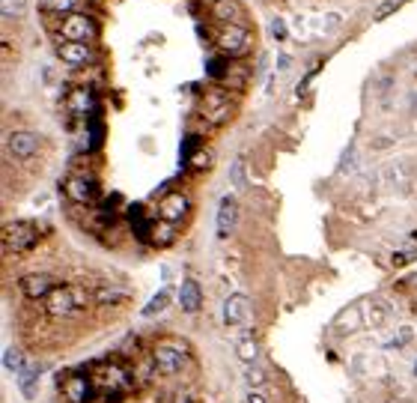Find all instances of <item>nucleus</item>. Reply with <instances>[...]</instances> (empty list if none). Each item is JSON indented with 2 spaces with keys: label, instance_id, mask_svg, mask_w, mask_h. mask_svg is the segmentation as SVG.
<instances>
[{
  "label": "nucleus",
  "instance_id": "nucleus-24",
  "mask_svg": "<svg viewBox=\"0 0 417 403\" xmlns=\"http://www.w3.org/2000/svg\"><path fill=\"white\" fill-rule=\"evenodd\" d=\"M152 245H170L173 242V224L170 221H161V224H155V230H152Z\"/></svg>",
  "mask_w": 417,
  "mask_h": 403
},
{
  "label": "nucleus",
  "instance_id": "nucleus-35",
  "mask_svg": "<svg viewBox=\"0 0 417 403\" xmlns=\"http://www.w3.org/2000/svg\"><path fill=\"white\" fill-rule=\"evenodd\" d=\"M272 36H275V39H284V36H286V30H284V21H280V18H277L275 24H272Z\"/></svg>",
  "mask_w": 417,
  "mask_h": 403
},
{
  "label": "nucleus",
  "instance_id": "nucleus-7",
  "mask_svg": "<svg viewBox=\"0 0 417 403\" xmlns=\"http://www.w3.org/2000/svg\"><path fill=\"white\" fill-rule=\"evenodd\" d=\"M42 141L36 132H13L6 138V150L15 155V159H33V155L39 153Z\"/></svg>",
  "mask_w": 417,
  "mask_h": 403
},
{
  "label": "nucleus",
  "instance_id": "nucleus-32",
  "mask_svg": "<svg viewBox=\"0 0 417 403\" xmlns=\"http://www.w3.org/2000/svg\"><path fill=\"white\" fill-rule=\"evenodd\" d=\"M409 341H411V329L405 326V329L400 332V338H393V341H390V346H405V344H409Z\"/></svg>",
  "mask_w": 417,
  "mask_h": 403
},
{
  "label": "nucleus",
  "instance_id": "nucleus-5",
  "mask_svg": "<svg viewBox=\"0 0 417 403\" xmlns=\"http://www.w3.org/2000/svg\"><path fill=\"white\" fill-rule=\"evenodd\" d=\"M63 39H69V42H93L96 39V21L89 18V15H81V13H72V15H66L63 18Z\"/></svg>",
  "mask_w": 417,
  "mask_h": 403
},
{
  "label": "nucleus",
  "instance_id": "nucleus-3",
  "mask_svg": "<svg viewBox=\"0 0 417 403\" xmlns=\"http://www.w3.org/2000/svg\"><path fill=\"white\" fill-rule=\"evenodd\" d=\"M152 365L159 374L173 376L188 365V353H185V346H179V344H159L152 350Z\"/></svg>",
  "mask_w": 417,
  "mask_h": 403
},
{
  "label": "nucleus",
  "instance_id": "nucleus-36",
  "mask_svg": "<svg viewBox=\"0 0 417 403\" xmlns=\"http://www.w3.org/2000/svg\"><path fill=\"white\" fill-rule=\"evenodd\" d=\"M411 239H414V242H417V230H414V233H411Z\"/></svg>",
  "mask_w": 417,
  "mask_h": 403
},
{
  "label": "nucleus",
  "instance_id": "nucleus-19",
  "mask_svg": "<svg viewBox=\"0 0 417 403\" xmlns=\"http://www.w3.org/2000/svg\"><path fill=\"white\" fill-rule=\"evenodd\" d=\"M235 355H239L244 365H254L259 358V344L254 338H242L239 344H235Z\"/></svg>",
  "mask_w": 417,
  "mask_h": 403
},
{
  "label": "nucleus",
  "instance_id": "nucleus-20",
  "mask_svg": "<svg viewBox=\"0 0 417 403\" xmlns=\"http://www.w3.org/2000/svg\"><path fill=\"white\" fill-rule=\"evenodd\" d=\"M167 305H170V290H159V293L149 299V305H146L140 313H143V317H155V313H161Z\"/></svg>",
  "mask_w": 417,
  "mask_h": 403
},
{
  "label": "nucleus",
  "instance_id": "nucleus-26",
  "mask_svg": "<svg viewBox=\"0 0 417 403\" xmlns=\"http://www.w3.org/2000/svg\"><path fill=\"white\" fill-rule=\"evenodd\" d=\"M400 6H402V0H385V3H381L376 13H373V21H385L390 13H397Z\"/></svg>",
  "mask_w": 417,
  "mask_h": 403
},
{
  "label": "nucleus",
  "instance_id": "nucleus-11",
  "mask_svg": "<svg viewBox=\"0 0 417 403\" xmlns=\"http://www.w3.org/2000/svg\"><path fill=\"white\" fill-rule=\"evenodd\" d=\"M247 320H251V299L242 293H233L224 302V323H227V326H242Z\"/></svg>",
  "mask_w": 417,
  "mask_h": 403
},
{
  "label": "nucleus",
  "instance_id": "nucleus-30",
  "mask_svg": "<svg viewBox=\"0 0 417 403\" xmlns=\"http://www.w3.org/2000/svg\"><path fill=\"white\" fill-rule=\"evenodd\" d=\"M72 6H75V0H51V9H54V13L72 15Z\"/></svg>",
  "mask_w": 417,
  "mask_h": 403
},
{
  "label": "nucleus",
  "instance_id": "nucleus-25",
  "mask_svg": "<svg viewBox=\"0 0 417 403\" xmlns=\"http://www.w3.org/2000/svg\"><path fill=\"white\" fill-rule=\"evenodd\" d=\"M230 179L235 188H244L247 185V176H244V159H235L233 167H230Z\"/></svg>",
  "mask_w": 417,
  "mask_h": 403
},
{
  "label": "nucleus",
  "instance_id": "nucleus-31",
  "mask_svg": "<svg viewBox=\"0 0 417 403\" xmlns=\"http://www.w3.org/2000/svg\"><path fill=\"white\" fill-rule=\"evenodd\" d=\"M247 386H251V388H254V386H256V388L265 386V374H263V371H254V367H251V371H247Z\"/></svg>",
  "mask_w": 417,
  "mask_h": 403
},
{
  "label": "nucleus",
  "instance_id": "nucleus-4",
  "mask_svg": "<svg viewBox=\"0 0 417 403\" xmlns=\"http://www.w3.org/2000/svg\"><path fill=\"white\" fill-rule=\"evenodd\" d=\"M218 48L230 57H242L251 48V30H247L242 21H233V24H224L218 33Z\"/></svg>",
  "mask_w": 417,
  "mask_h": 403
},
{
  "label": "nucleus",
  "instance_id": "nucleus-8",
  "mask_svg": "<svg viewBox=\"0 0 417 403\" xmlns=\"http://www.w3.org/2000/svg\"><path fill=\"white\" fill-rule=\"evenodd\" d=\"M18 287H21V293H24L27 299H48L54 290H57V281H54L51 275H45V272H33V275L21 278Z\"/></svg>",
  "mask_w": 417,
  "mask_h": 403
},
{
  "label": "nucleus",
  "instance_id": "nucleus-18",
  "mask_svg": "<svg viewBox=\"0 0 417 403\" xmlns=\"http://www.w3.org/2000/svg\"><path fill=\"white\" fill-rule=\"evenodd\" d=\"M93 299L98 302V305H122V302L129 299L126 290H119V287H98Z\"/></svg>",
  "mask_w": 417,
  "mask_h": 403
},
{
  "label": "nucleus",
  "instance_id": "nucleus-10",
  "mask_svg": "<svg viewBox=\"0 0 417 403\" xmlns=\"http://www.w3.org/2000/svg\"><path fill=\"white\" fill-rule=\"evenodd\" d=\"M63 395H66V400L69 403H93V383H89L87 376H81V374H75V376H66L63 379Z\"/></svg>",
  "mask_w": 417,
  "mask_h": 403
},
{
  "label": "nucleus",
  "instance_id": "nucleus-27",
  "mask_svg": "<svg viewBox=\"0 0 417 403\" xmlns=\"http://www.w3.org/2000/svg\"><path fill=\"white\" fill-rule=\"evenodd\" d=\"M206 75H209V78H224V75H227V63H224L221 57L209 60V63H206Z\"/></svg>",
  "mask_w": 417,
  "mask_h": 403
},
{
  "label": "nucleus",
  "instance_id": "nucleus-37",
  "mask_svg": "<svg viewBox=\"0 0 417 403\" xmlns=\"http://www.w3.org/2000/svg\"><path fill=\"white\" fill-rule=\"evenodd\" d=\"M414 374H417V365H414Z\"/></svg>",
  "mask_w": 417,
  "mask_h": 403
},
{
  "label": "nucleus",
  "instance_id": "nucleus-14",
  "mask_svg": "<svg viewBox=\"0 0 417 403\" xmlns=\"http://www.w3.org/2000/svg\"><path fill=\"white\" fill-rule=\"evenodd\" d=\"M203 305V290L200 284L194 281V278H185L182 287H179V308H182L185 313H197Z\"/></svg>",
  "mask_w": 417,
  "mask_h": 403
},
{
  "label": "nucleus",
  "instance_id": "nucleus-2",
  "mask_svg": "<svg viewBox=\"0 0 417 403\" xmlns=\"http://www.w3.org/2000/svg\"><path fill=\"white\" fill-rule=\"evenodd\" d=\"M39 242V230L30 221H6L3 224V251L6 254H21L30 251Z\"/></svg>",
  "mask_w": 417,
  "mask_h": 403
},
{
  "label": "nucleus",
  "instance_id": "nucleus-29",
  "mask_svg": "<svg viewBox=\"0 0 417 403\" xmlns=\"http://www.w3.org/2000/svg\"><path fill=\"white\" fill-rule=\"evenodd\" d=\"M194 171H203V167H209L212 164V159H209V153H203V150H197L194 155H191V162H188Z\"/></svg>",
  "mask_w": 417,
  "mask_h": 403
},
{
  "label": "nucleus",
  "instance_id": "nucleus-22",
  "mask_svg": "<svg viewBox=\"0 0 417 403\" xmlns=\"http://www.w3.org/2000/svg\"><path fill=\"white\" fill-rule=\"evenodd\" d=\"M105 386H110V388H129V374L122 371V367H114L110 365L108 371H105V379H101Z\"/></svg>",
  "mask_w": 417,
  "mask_h": 403
},
{
  "label": "nucleus",
  "instance_id": "nucleus-1",
  "mask_svg": "<svg viewBox=\"0 0 417 403\" xmlns=\"http://www.w3.org/2000/svg\"><path fill=\"white\" fill-rule=\"evenodd\" d=\"M87 302H89L87 290H81V287H57L48 299H45V311H48L51 317H69V313L81 311Z\"/></svg>",
  "mask_w": 417,
  "mask_h": 403
},
{
  "label": "nucleus",
  "instance_id": "nucleus-23",
  "mask_svg": "<svg viewBox=\"0 0 417 403\" xmlns=\"http://www.w3.org/2000/svg\"><path fill=\"white\" fill-rule=\"evenodd\" d=\"M24 9H27L24 0H0V13H3L6 21L21 18V15H24Z\"/></svg>",
  "mask_w": 417,
  "mask_h": 403
},
{
  "label": "nucleus",
  "instance_id": "nucleus-16",
  "mask_svg": "<svg viewBox=\"0 0 417 403\" xmlns=\"http://www.w3.org/2000/svg\"><path fill=\"white\" fill-rule=\"evenodd\" d=\"M212 15L224 24H233V21L242 18V9H239V0H215L212 3Z\"/></svg>",
  "mask_w": 417,
  "mask_h": 403
},
{
  "label": "nucleus",
  "instance_id": "nucleus-15",
  "mask_svg": "<svg viewBox=\"0 0 417 403\" xmlns=\"http://www.w3.org/2000/svg\"><path fill=\"white\" fill-rule=\"evenodd\" d=\"M66 108H69L75 117H87L89 111L96 108V102H93V93H89L87 87H78V90H72V93H69V99H66Z\"/></svg>",
  "mask_w": 417,
  "mask_h": 403
},
{
  "label": "nucleus",
  "instance_id": "nucleus-13",
  "mask_svg": "<svg viewBox=\"0 0 417 403\" xmlns=\"http://www.w3.org/2000/svg\"><path fill=\"white\" fill-rule=\"evenodd\" d=\"M57 54H60V60L69 63V66H84V63L93 60V48H89V42H69L66 39Z\"/></svg>",
  "mask_w": 417,
  "mask_h": 403
},
{
  "label": "nucleus",
  "instance_id": "nucleus-21",
  "mask_svg": "<svg viewBox=\"0 0 417 403\" xmlns=\"http://www.w3.org/2000/svg\"><path fill=\"white\" fill-rule=\"evenodd\" d=\"M3 367H6V371L9 374H21V371H24V353H21V350H13V346H9V350L3 353Z\"/></svg>",
  "mask_w": 417,
  "mask_h": 403
},
{
  "label": "nucleus",
  "instance_id": "nucleus-28",
  "mask_svg": "<svg viewBox=\"0 0 417 403\" xmlns=\"http://www.w3.org/2000/svg\"><path fill=\"white\" fill-rule=\"evenodd\" d=\"M197 143H200L197 134H188L185 143H182V162H191V155L197 153Z\"/></svg>",
  "mask_w": 417,
  "mask_h": 403
},
{
  "label": "nucleus",
  "instance_id": "nucleus-34",
  "mask_svg": "<svg viewBox=\"0 0 417 403\" xmlns=\"http://www.w3.org/2000/svg\"><path fill=\"white\" fill-rule=\"evenodd\" d=\"M414 260V251H402V254H393V266H402V263H409Z\"/></svg>",
  "mask_w": 417,
  "mask_h": 403
},
{
  "label": "nucleus",
  "instance_id": "nucleus-12",
  "mask_svg": "<svg viewBox=\"0 0 417 403\" xmlns=\"http://www.w3.org/2000/svg\"><path fill=\"white\" fill-rule=\"evenodd\" d=\"M235 221H239V204H235V197L233 195L221 197V204H218V221H215L221 239H227L230 233L235 230Z\"/></svg>",
  "mask_w": 417,
  "mask_h": 403
},
{
  "label": "nucleus",
  "instance_id": "nucleus-17",
  "mask_svg": "<svg viewBox=\"0 0 417 403\" xmlns=\"http://www.w3.org/2000/svg\"><path fill=\"white\" fill-rule=\"evenodd\" d=\"M18 388H21V395L24 397H33L36 395V383H39V367H33V365H27L24 371H21L18 376Z\"/></svg>",
  "mask_w": 417,
  "mask_h": 403
},
{
  "label": "nucleus",
  "instance_id": "nucleus-6",
  "mask_svg": "<svg viewBox=\"0 0 417 403\" xmlns=\"http://www.w3.org/2000/svg\"><path fill=\"white\" fill-rule=\"evenodd\" d=\"M63 192L66 197L72 200V204H93V200L98 197V185L93 176H84V174H75L63 183Z\"/></svg>",
  "mask_w": 417,
  "mask_h": 403
},
{
  "label": "nucleus",
  "instance_id": "nucleus-9",
  "mask_svg": "<svg viewBox=\"0 0 417 403\" xmlns=\"http://www.w3.org/2000/svg\"><path fill=\"white\" fill-rule=\"evenodd\" d=\"M188 209H191V204H188V197H185L182 192H170V195H164V197L159 200V218H161V221L179 224V221L188 215Z\"/></svg>",
  "mask_w": 417,
  "mask_h": 403
},
{
  "label": "nucleus",
  "instance_id": "nucleus-33",
  "mask_svg": "<svg viewBox=\"0 0 417 403\" xmlns=\"http://www.w3.org/2000/svg\"><path fill=\"white\" fill-rule=\"evenodd\" d=\"M242 403H268V400H265V395H259V391H254V388H251V391L244 395V400H242Z\"/></svg>",
  "mask_w": 417,
  "mask_h": 403
}]
</instances>
